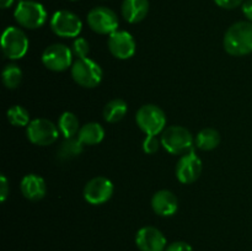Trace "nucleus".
<instances>
[{"label": "nucleus", "mask_w": 252, "mask_h": 251, "mask_svg": "<svg viewBox=\"0 0 252 251\" xmlns=\"http://www.w3.org/2000/svg\"><path fill=\"white\" fill-rule=\"evenodd\" d=\"M70 74L73 80L78 85L86 89H93L97 86L102 80L103 75L100 64L88 57L76 58V61L71 65Z\"/></svg>", "instance_id": "39448f33"}, {"label": "nucleus", "mask_w": 252, "mask_h": 251, "mask_svg": "<svg viewBox=\"0 0 252 251\" xmlns=\"http://www.w3.org/2000/svg\"><path fill=\"white\" fill-rule=\"evenodd\" d=\"M220 143V134L214 128H203L194 137V145L203 152L216 149Z\"/></svg>", "instance_id": "6ab92c4d"}, {"label": "nucleus", "mask_w": 252, "mask_h": 251, "mask_svg": "<svg viewBox=\"0 0 252 251\" xmlns=\"http://www.w3.org/2000/svg\"><path fill=\"white\" fill-rule=\"evenodd\" d=\"M20 189L25 198L30 201H39L47 193V185L43 177L36 174H29L22 177Z\"/></svg>", "instance_id": "dca6fc26"}, {"label": "nucleus", "mask_w": 252, "mask_h": 251, "mask_svg": "<svg viewBox=\"0 0 252 251\" xmlns=\"http://www.w3.org/2000/svg\"><path fill=\"white\" fill-rule=\"evenodd\" d=\"M84 150V144L78 137L65 138L59 145L58 150H57V155L58 159L62 161H66V160H71L80 155Z\"/></svg>", "instance_id": "412c9836"}, {"label": "nucleus", "mask_w": 252, "mask_h": 251, "mask_svg": "<svg viewBox=\"0 0 252 251\" xmlns=\"http://www.w3.org/2000/svg\"><path fill=\"white\" fill-rule=\"evenodd\" d=\"M78 138L84 145H96L105 138V129L97 122H89L81 126L78 133Z\"/></svg>", "instance_id": "a211bd4d"}, {"label": "nucleus", "mask_w": 252, "mask_h": 251, "mask_svg": "<svg viewBox=\"0 0 252 251\" xmlns=\"http://www.w3.org/2000/svg\"><path fill=\"white\" fill-rule=\"evenodd\" d=\"M113 194V184L105 176L91 179L84 187V198L93 206L106 203Z\"/></svg>", "instance_id": "9b49d317"}, {"label": "nucleus", "mask_w": 252, "mask_h": 251, "mask_svg": "<svg viewBox=\"0 0 252 251\" xmlns=\"http://www.w3.org/2000/svg\"><path fill=\"white\" fill-rule=\"evenodd\" d=\"M71 51L73 54L78 58H85L88 57V54L90 53V44L83 37H78V38L74 41L73 47H71Z\"/></svg>", "instance_id": "393cba45"}, {"label": "nucleus", "mask_w": 252, "mask_h": 251, "mask_svg": "<svg viewBox=\"0 0 252 251\" xmlns=\"http://www.w3.org/2000/svg\"><path fill=\"white\" fill-rule=\"evenodd\" d=\"M152 208L158 216L171 217L179 209V199L174 192L169 189H160L153 194Z\"/></svg>", "instance_id": "2eb2a0df"}, {"label": "nucleus", "mask_w": 252, "mask_h": 251, "mask_svg": "<svg viewBox=\"0 0 252 251\" xmlns=\"http://www.w3.org/2000/svg\"><path fill=\"white\" fill-rule=\"evenodd\" d=\"M121 12L129 24H138L147 17L149 12V0H123Z\"/></svg>", "instance_id": "f3484780"}, {"label": "nucleus", "mask_w": 252, "mask_h": 251, "mask_svg": "<svg viewBox=\"0 0 252 251\" xmlns=\"http://www.w3.org/2000/svg\"><path fill=\"white\" fill-rule=\"evenodd\" d=\"M14 17L20 26L36 30L47 21V11L43 5L34 0H20L14 11Z\"/></svg>", "instance_id": "7ed1b4c3"}, {"label": "nucleus", "mask_w": 252, "mask_h": 251, "mask_svg": "<svg viewBox=\"0 0 252 251\" xmlns=\"http://www.w3.org/2000/svg\"><path fill=\"white\" fill-rule=\"evenodd\" d=\"M225 52L234 57L252 53V22L239 21L226 30L223 38Z\"/></svg>", "instance_id": "f257e3e1"}, {"label": "nucleus", "mask_w": 252, "mask_h": 251, "mask_svg": "<svg viewBox=\"0 0 252 251\" xmlns=\"http://www.w3.org/2000/svg\"><path fill=\"white\" fill-rule=\"evenodd\" d=\"M22 79V70L16 64H6L2 69L1 80L7 89H16Z\"/></svg>", "instance_id": "5701e85b"}, {"label": "nucleus", "mask_w": 252, "mask_h": 251, "mask_svg": "<svg viewBox=\"0 0 252 251\" xmlns=\"http://www.w3.org/2000/svg\"><path fill=\"white\" fill-rule=\"evenodd\" d=\"M79 126H80V123H79V118L76 117L75 113L65 111L59 116L58 129L65 138H71L78 134L79 130H80Z\"/></svg>", "instance_id": "4be33fe9"}, {"label": "nucleus", "mask_w": 252, "mask_h": 251, "mask_svg": "<svg viewBox=\"0 0 252 251\" xmlns=\"http://www.w3.org/2000/svg\"><path fill=\"white\" fill-rule=\"evenodd\" d=\"M71 1H76V0H71Z\"/></svg>", "instance_id": "2f4dec72"}, {"label": "nucleus", "mask_w": 252, "mask_h": 251, "mask_svg": "<svg viewBox=\"0 0 252 251\" xmlns=\"http://www.w3.org/2000/svg\"><path fill=\"white\" fill-rule=\"evenodd\" d=\"M161 145V140L158 138V135H147L143 142V150L147 154H154L159 150Z\"/></svg>", "instance_id": "a878e982"}, {"label": "nucleus", "mask_w": 252, "mask_h": 251, "mask_svg": "<svg viewBox=\"0 0 252 251\" xmlns=\"http://www.w3.org/2000/svg\"><path fill=\"white\" fill-rule=\"evenodd\" d=\"M108 51L117 59H129L135 53V39L129 32L117 30L110 34L107 41Z\"/></svg>", "instance_id": "ddd939ff"}, {"label": "nucleus", "mask_w": 252, "mask_h": 251, "mask_svg": "<svg viewBox=\"0 0 252 251\" xmlns=\"http://www.w3.org/2000/svg\"><path fill=\"white\" fill-rule=\"evenodd\" d=\"M7 120L15 127H25V126H29L30 121V112L24 107V106L20 105H14L7 110L6 112Z\"/></svg>", "instance_id": "b1692460"}, {"label": "nucleus", "mask_w": 252, "mask_h": 251, "mask_svg": "<svg viewBox=\"0 0 252 251\" xmlns=\"http://www.w3.org/2000/svg\"><path fill=\"white\" fill-rule=\"evenodd\" d=\"M241 6H243V12L246 19H248V21L252 22V0H246Z\"/></svg>", "instance_id": "c756f323"}, {"label": "nucleus", "mask_w": 252, "mask_h": 251, "mask_svg": "<svg viewBox=\"0 0 252 251\" xmlns=\"http://www.w3.org/2000/svg\"><path fill=\"white\" fill-rule=\"evenodd\" d=\"M219 7H223V9H235V7L240 6V5L244 4L245 0H213Z\"/></svg>", "instance_id": "cd10ccee"}, {"label": "nucleus", "mask_w": 252, "mask_h": 251, "mask_svg": "<svg viewBox=\"0 0 252 251\" xmlns=\"http://www.w3.org/2000/svg\"><path fill=\"white\" fill-rule=\"evenodd\" d=\"M27 139L34 145L47 147L58 139V126L46 118H36L29 123L26 128Z\"/></svg>", "instance_id": "0eeeda50"}, {"label": "nucleus", "mask_w": 252, "mask_h": 251, "mask_svg": "<svg viewBox=\"0 0 252 251\" xmlns=\"http://www.w3.org/2000/svg\"><path fill=\"white\" fill-rule=\"evenodd\" d=\"M202 160L199 159L198 155L189 150L186 154L181 155L176 164V177L181 184H193L198 180L202 174Z\"/></svg>", "instance_id": "f8f14e48"}, {"label": "nucleus", "mask_w": 252, "mask_h": 251, "mask_svg": "<svg viewBox=\"0 0 252 251\" xmlns=\"http://www.w3.org/2000/svg\"><path fill=\"white\" fill-rule=\"evenodd\" d=\"M128 111V105L122 98H113L103 107V118L108 123H117L123 120Z\"/></svg>", "instance_id": "aec40b11"}, {"label": "nucleus", "mask_w": 252, "mask_h": 251, "mask_svg": "<svg viewBox=\"0 0 252 251\" xmlns=\"http://www.w3.org/2000/svg\"><path fill=\"white\" fill-rule=\"evenodd\" d=\"M83 29V22L79 16L68 10L54 12L51 19V30L54 34L64 38L79 36Z\"/></svg>", "instance_id": "1a4fd4ad"}, {"label": "nucleus", "mask_w": 252, "mask_h": 251, "mask_svg": "<svg viewBox=\"0 0 252 251\" xmlns=\"http://www.w3.org/2000/svg\"><path fill=\"white\" fill-rule=\"evenodd\" d=\"M135 245L140 251H165L167 241L161 230L148 225L137 231Z\"/></svg>", "instance_id": "4468645a"}, {"label": "nucleus", "mask_w": 252, "mask_h": 251, "mask_svg": "<svg viewBox=\"0 0 252 251\" xmlns=\"http://www.w3.org/2000/svg\"><path fill=\"white\" fill-rule=\"evenodd\" d=\"M165 251H193V249L186 241H174L166 246Z\"/></svg>", "instance_id": "bb28decb"}, {"label": "nucleus", "mask_w": 252, "mask_h": 251, "mask_svg": "<svg viewBox=\"0 0 252 251\" xmlns=\"http://www.w3.org/2000/svg\"><path fill=\"white\" fill-rule=\"evenodd\" d=\"M89 27L94 32L100 34H111L118 30L120 20L117 14L107 6H96L89 11L88 17Z\"/></svg>", "instance_id": "6e6552de"}, {"label": "nucleus", "mask_w": 252, "mask_h": 251, "mask_svg": "<svg viewBox=\"0 0 252 251\" xmlns=\"http://www.w3.org/2000/svg\"><path fill=\"white\" fill-rule=\"evenodd\" d=\"M135 122L147 135H158L161 134L166 128V116L159 106L147 103L137 111Z\"/></svg>", "instance_id": "20e7f679"}, {"label": "nucleus", "mask_w": 252, "mask_h": 251, "mask_svg": "<svg viewBox=\"0 0 252 251\" xmlns=\"http://www.w3.org/2000/svg\"><path fill=\"white\" fill-rule=\"evenodd\" d=\"M7 196H9V185H7V179L5 175L0 176V201H6Z\"/></svg>", "instance_id": "c85d7f7f"}, {"label": "nucleus", "mask_w": 252, "mask_h": 251, "mask_svg": "<svg viewBox=\"0 0 252 251\" xmlns=\"http://www.w3.org/2000/svg\"><path fill=\"white\" fill-rule=\"evenodd\" d=\"M73 51L63 43H54L47 47L42 53V63L52 71H64L71 66Z\"/></svg>", "instance_id": "9d476101"}, {"label": "nucleus", "mask_w": 252, "mask_h": 251, "mask_svg": "<svg viewBox=\"0 0 252 251\" xmlns=\"http://www.w3.org/2000/svg\"><path fill=\"white\" fill-rule=\"evenodd\" d=\"M12 4H14V0H0V6H1V9H7Z\"/></svg>", "instance_id": "7c9ffc66"}, {"label": "nucleus", "mask_w": 252, "mask_h": 251, "mask_svg": "<svg viewBox=\"0 0 252 251\" xmlns=\"http://www.w3.org/2000/svg\"><path fill=\"white\" fill-rule=\"evenodd\" d=\"M161 145L167 153L174 155H184L192 150L194 137L192 133L182 126H170L161 133Z\"/></svg>", "instance_id": "f03ea898"}, {"label": "nucleus", "mask_w": 252, "mask_h": 251, "mask_svg": "<svg viewBox=\"0 0 252 251\" xmlns=\"http://www.w3.org/2000/svg\"><path fill=\"white\" fill-rule=\"evenodd\" d=\"M2 53L9 59H21L29 51V38L21 29L9 26L2 32Z\"/></svg>", "instance_id": "423d86ee"}]
</instances>
